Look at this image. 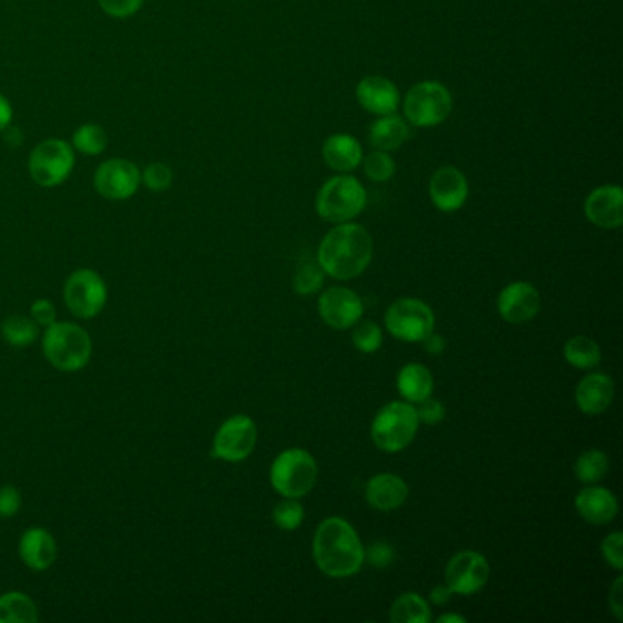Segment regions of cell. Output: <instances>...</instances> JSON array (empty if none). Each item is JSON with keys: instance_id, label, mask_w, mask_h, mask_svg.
I'll list each match as a JSON object with an SVG mask.
<instances>
[{"instance_id": "cell-10", "label": "cell", "mask_w": 623, "mask_h": 623, "mask_svg": "<svg viewBox=\"0 0 623 623\" xmlns=\"http://www.w3.org/2000/svg\"><path fill=\"white\" fill-rule=\"evenodd\" d=\"M386 328L404 342H421L435 328L432 307L419 298H399L386 311Z\"/></svg>"}, {"instance_id": "cell-21", "label": "cell", "mask_w": 623, "mask_h": 623, "mask_svg": "<svg viewBox=\"0 0 623 623\" xmlns=\"http://www.w3.org/2000/svg\"><path fill=\"white\" fill-rule=\"evenodd\" d=\"M576 404L587 415H600L609 410L614 399V382L605 373H591L581 379L574 393Z\"/></svg>"}, {"instance_id": "cell-2", "label": "cell", "mask_w": 623, "mask_h": 623, "mask_svg": "<svg viewBox=\"0 0 623 623\" xmlns=\"http://www.w3.org/2000/svg\"><path fill=\"white\" fill-rule=\"evenodd\" d=\"M313 560L329 578H349L366 561L364 545L346 519H324L313 538Z\"/></svg>"}, {"instance_id": "cell-42", "label": "cell", "mask_w": 623, "mask_h": 623, "mask_svg": "<svg viewBox=\"0 0 623 623\" xmlns=\"http://www.w3.org/2000/svg\"><path fill=\"white\" fill-rule=\"evenodd\" d=\"M30 313H32V318L39 328H50L52 324L57 322V309L53 306L52 300H48V298L35 300Z\"/></svg>"}, {"instance_id": "cell-27", "label": "cell", "mask_w": 623, "mask_h": 623, "mask_svg": "<svg viewBox=\"0 0 623 623\" xmlns=\"http://www.w3.org/2000/svg\"><path fill=\"white\" fill-rule=\"evenodd\" d=\"M390 620L393 623H428L432 620V613L419 594L408 592L391 605Z\"/></svg>"}, {"instance_id": "cell-18", "label": "cell", "mask_w": 623, "mask_h": 623, "mask_svg": "<svg viewBox=\"0 0 623 623\" xmlns=\"http://www.w3.org/2000/svg\"><path fill=\"white\" fill-rule=\"evenodd\" d=\"M360 106L375 116L393 114L401 105V94L390 79L381 75H368L357 85Z\"/></svg>"}, {"instance_id": "cell-38", "label": "cell", "mask_w": 623, "mask_h": 623, "mask_svg": "<svg viewBox=\"0 0 623 623\" xmlns=\"http://www.w3.org/2000/svg\"><path fill=\"white\" fill-rule=\"evenodd\" d=\"M415 412H417L419 423L430 424V426H432V424L441 423L444 419V415H446L443 402L433 399L432 395L426 397V399H423L421 402H417Z\"/></svg>"}, {"instance_id": "cell-20", "label": "cell", "mask_w": 623, "mask_h": 623, "mask_svg": "<svg viewBox=\"0 0 623 623\" xmlns=\"http://www.w3.org/2000/svg\"><path fill=\"white\" fill-rule=\"evenodd\" d=\"M574 507L591 525H609L618 516V499L602 486L589 485L580 490L574 499Z\"/></svg>"}, {"instance_id": "cell-34", "label": "cell", "mask_w": 623, "mask_h": 623, "mask_svg": "<svg viewBox=\"0 0 623 623\" xmlns=\"http://www.w3.org/2000/svg\"><path fill=\"white\" fill-rule=\"evenodd\" d=\"M364 172L371 181H390L395 176V161L384 150H373L364 158Z\"/></svg>"}, {"instance_id": "cell-5", "label": "cell", "mask_w": 623, "mask_h": 623, "mask_svg": "<svg viewBox=\"0 0 623 623\" xmlns=\"http://www.w3.org/2000/svg\"><path fill=\"white\" fill-rule=\"evenodd\" d=\"M269 476L271 485L280 496L298 499L307 496L317 485V461L306 450L291 448L276 457Z\"/></svg>"}, {"instance_id": "cell-17", "label": "cell", "mask_w": 623, "mask_h": 623, "mask_svg": "<svg viewBox=\"0 0 623 623\" xmlns=\"http://www.w3.org/2000/svg\"><path fill=\"white\" fill-rule=\"evenodd\" d=\"M585 216L602 229H618L623 223V192L616 185H605L589 194Z\"/></svg>"}, {"instance_id": "cell-19", "label": "cell", "mask_w": 623, "mask_h": 623, "mask_svg": "<svg viewBox=\"0 0 623 623\" xmlns=\"http://www.w3.org/2000/svg\"><path fill=\"white\" fill-rule=\"evenodd\" d=\"M57 541L46 528H28L19 541L22 563L35 572L48 571L57 560Z\"/></svg>"}, {"instance_id": "cell-30", "label": "cell", "mask_w": 623, "mask_h": 623, "mask_svg": "<svg viewBox=\"0 0 623 623\" xmlns=\"http://www.w3.org/2000/svg\"><path fill=\"white\" fill-rule=\"evenodd\" d=\"M2 337L13 348H28L39 337V326L32 317L10 315L0 326Z\"/></svg>"}, {"instance_id": "cell-11", "label": "cell", "mask_w": 623, "mask_h": 623, "mask_svg": "<svg viewBox=\"0 0 623 623\" xmlns=\"http://www.w3.org/2000/svg\"><path fill=\"white\" fill-rule=\"evenodd\" d=\"M258 428L249 415H233L218 428L212 443V455L227 463H240L253 454Z\"/></svg>"}, {"instance_id": "cell-32", "label": "cell", "mask_w": 623, "mask_h": 623, "mask_svg": "<svg viewBox=\"0 0 623 623\" xmlns=\"http://www.w3.org/2000/svg\"><path fill=\"white\" fill-rule=\"evenodd\" d=\"M351 340H353V346L362 351V353H375V351H379L382 346V331L375 322H371V320H362V322H357L355 326H353V335H351Z\"/></svg>"}, {"instance_id": "cell-7", "label": "cell", "mask_w": 623, "mask_h": 623, "mask_svg": "<svg viewBox=\"0 0 623 623\" xmlns=\"http://www.w3.org/2000/svg\"><path fill=\"white\" fill-rule=\"evenodd\" d=\"M452 112V96L446 86L424 81L412 86L404 99V116L413 127L430 128L441 125Z\"/></svg>"}, {"instance_id": "cell-40", "label": "cell", "mask_w": 623, "mask_h": 623, "mask_svg": "<svg viewBox=\"0 0 623 623\" xmlns=\"http://www.w3.org/2000/svg\"><path fill=\"white\" fill-rule=\"evenodd\" d=\"M101 10L116 19H127L143 6V0H99Z\"/></svg>"}, {"instance_id": "cell-6", "label": "cell", "mask_w": 623, "mask_h": 623, "mask_svg": "<svg viewBox=\"0 0 623 623\" xmlns=\"http://www.w3.org/2000/svg\"><path fill=\"white\" fill-rule=\"evenodd\" d=\"M366 191L353 176H335L324 183L317 196V212L328 222L346 223L366 207Z\"/></svg>"}, {"instance_id": "cell-43", "label": "cell", "mask_w": 623, "mask_h": 623, "mask_svg": "<svg viewBox=\"0 0 623 623\" xmlns=\"http://www.w3.org/2000/svg\"><path fill=\"white\" fill-rule=\"evenodd\" d=\"M622 591H623V578L618 576L614 580L613 587L609 591V607L613 611L616 620H623V603H622Z\"/></svg>"}, {"instance_id": "cell-13", "label": "cell", "mask_w": 623, "mask_h": 623, "mask_svg": "<svg viewBox=\"0 0 623 623\" xmlns=\"http://www.w3.org/2000/svg\"><path fill=\"white\" fill-rule=\"evenodd\" d=\"M94 183L96 191L106 200H128L138 192L141 172L128 159H108L96 170Z\"/></svg>"}, {"instance_id": "cell-33", "label": "cell", "mask_w": 623, "mask_h": 623, "mask_svg": "<svg viewBox=\"0 0 623 623\" xmlns=\"http://www.w3.org/2000/svg\"><path fill=\"white\" fill-rule=\"evenodd\" d=\"M324 275L326 273L322 271V267L318 264L307 262L302 267H298L295 278H293V287H295L296 293L302 296L317 293L324 286Z\"/></svg>"}, {"instance_id": "cell-37", "label": "cell", "mask_w": 623, "mask_h": 623, "mask_svg": "<svg viewBox=\"0 0 623 623\" xmlns=\"http://www.w3.org/2000/svg\"><path fill=\"white\" fill-rule=\"evenodd\" d=\"M622 543L623 536L620 530L609 534L607 538L603 539L602 543L603 560L607 561V565H611L616 571H622L623 569Z\"/></svg>"}, {"instance_id": "cell-4", "label": "cell", "mask_w": 623, "mask_h": 623, "mask_svg": "<svg viewBox=\"0 0 623 623\" xmlns=\"http://www.w3.org/2000/svg\"><path fill=\"white\" fill-rule=\"evenodd\" d=\"M419 419L415 406L406 401H395L382 406L371 423V439L386 454H397L408 448L415 439Z\"/></svg>"}, {"instance_id": "cell-1", "label": "cell", "mask_w": 623, "mask_h": 623, "mask_svg": "<svg viewBox=\"0 0 623 623\" xmlns=\"http://www.w3.org/2000/svg\"><path fill=\"white\" fill-rule=\"evenodd\" d=\"M373 258V240L359 223H338L318 247V265L337 280L362 275Z\"/></svg>"}, {"instance_id": "cell-24", "label": "cell", "mask_w": 623, "mask_h": 623, "mask_svg": "<svg viewBox=\"0 0 623 623\" xmlns=\"http://www.w3.org/2000/svg\"><path fill=\"white\" fill-rule=\"evenodd\" d=\"M410 136H412V130L408 127V123L395 112L379 117L370 127L371 145L384 152L401 148Z\"/></svg>"}, {"instance_id": "cell-45", "label": "cell", "mask_w": 623, "mask_h": 623, "mask_svg": "<svg viewBox=\"0 0 623 623\" xmlns=\"http://www.w3.org/2000/svg\"><path fill=\"white\" fill-rule=\"evenodd\" d=\"M452 594H454V592L450 591L448 585H437V587H433L432 592H430V600H432L435 605H444V603L450 602Z\"/></svg>"}, {"instance_id": "cell-29", "label": "cell", "mask_w": 623, "mask_h": 623, "mask_svg": "<svg viewBox=\"0 0 623 623\" xmlns=\"http://www.w3.org/2000/svg\"><path fill=\"white\" fill-rule=\"evenodd\" d=\"M609 455L602 450H587L574 463V476L583 485H596L609 474Z\"/></svg>"}, {"instance_id": "cell-8", "label": "cell", "mask_w": 623, "mask_h": 623, "mask_svg": "<svg viewBox=\"0 0 623 623\" xmlns=\"http://www.w3.org/2000/svg\"><path fill=\"white\" fill-rule=\"evenodd\" d=\"M75 165L74 147L63 139H46L33 148L30 176L41 187H57L72 174Z\"/></svg>"}, {"instance_id": "cell-47", "label": "cell", "mask_w": 623, "mask_h": 623, "mask_svg": "<svg viewBox=\"0 0 623 623\" xmlns=\"http://www.w3.org/2000/svg\"><path fill=\"white\" fill-rule=\"evenodd\" d=\"M439 623H465V616H459V614H443L439 620Z\"/></svg>"}, {"instance_id": "cell-28", "label": "cell", "mask_w": 623, "mask_h": 623, "mask_svg": "<svg viewBox=\"0 0 623 623\" xmlns=\"http://www.w3.org/2000/svg\"><path fill=\"white\" fill-rule=\"evenodd\" d=\"M565 360L578 370L596 368L602 360L600 346L589 337H572L563 348Z\"/></svg>"}, {"instance_id": "cell-46", "label": "cell", "mask_w": 623, "mask_h": 623, "mask_svg": "<svg viewBox=\"0 0 623 623\" xmlns=\"http://www.w3.org/2000/svg\"><path fill=\"white\" fill-rule=\"evenodd\" d=\"M11 119H13V108H11L10 101L0 94V132L10 127Z\"/></svg>"}, {"instance_id": "cell-3", "label": "cell", "mask_w": 623, "mask_h": 623, "mask_svg": "<svg viewBox=\"0 0 623 623\" xmlns=\"http://www.w3.org/2000/svg\"><path fill=\"white\" fill-rule=\"evenodd\" d=\"M92 351V337L74 322H55L44 331V357L59 371L83 370L92 359Z\"/></svg>"}, {"instance_id": "cell-41", "label": "cell", "mask_w": 623, "mask_h": 623, "mask_svg": "<svg viewBox=\"0 0 623 623\" xmlns=\"http://www.w3.org/2000/svg\"><path fill=\"white\" fill-rule=\"evenodd\" d=\"M22 507V496L17 486H0V516L11 518Z\"/></svg>"}, {"instance_id": "cell-35", "label": "cell", "mask_w": 623, "mask_h": 623, "mask_svg": "<svg viewBox=\"0 0 623 623\" xmlns=\"http://www.w3.org/2000/svg\"><path fill=\"white\" fill-rule=\"evenodd\" d=\"M273 519H275L276 527L282 530H296L304 521V508L296 499L286 497L273 510Z\"/></svg>"}, {"instance_id": "cell-44", "label": "cell", "mask_w": 623, "mask_h": 623, "mask_svg": "<svg viewBox=\"0 0 623 623\" xmlns=\"http://www.w3.org/2000/svg\"><path fill=\"white\" fill-rule=\"evenodd\" d=\"M424 344V349L428 351V353H432V355H439V353H443L444 351V338L441 335H437L435 331L432 333H428L426 337L421 340Z\"/></svg>"}, {"instance_id": "cell-25", "label": "cell", "mask_w": 623, "mask_h": 623, "mask_svg": "<svg viewBox=\"0 0 623 623\" xmlns=\"http://www.w3.org/2000/svg\"><path fill=\"white\" fill-rule=\"evenodd\" d=\"M397 390L408 402L423 401L433 391V377L430 370L423 364H406L397 377Z\"/></svg>"}, {"instance_id": "cell-15", "label": "cell", "mask_w": 623, "mask_h": 623, "mask_svg": "<svg viewBox=\"0 0 623 623\" xmlns=\"http://www.w3.org/2000/svg\"><path fill=\"white\" fill-rule=\"evenodd\" d=\"M541 307L538 289L528 282H512L497 296V311L510 324H525Z\"/></svg>"}, {"instance_id": "cell-9", "label": "cell", "mask_w": 623, "mask_h": 623, "mask_svg": "<svg viewBox=\"0 0 623 623\" xmlns=\"http://www.w3.org/2000/svg\"><path fill=\"white\" fill-rule=\"evenodd\" d=\"M108 287L94 269H77L66 278L64 302L77 318L90 320L97 317L106 306Z\"/></svg>"}, {"instance_id": "cell-12", "label": "cell", "mask_w": 623, "mask_h": 623, "mask_svg": "<svg viewBox=\"0 0 623 623\" xmlns=\"http://www.w3.org/2000/svg\"><path fill=\"white\" fill-rule=\"evenodd\" d=\"M490 578V565L483 554L465 550L455 554L448 563L444 580L450 591L461 596H472L481 591Z\"/></svg>"}, {"instance_id": "cell-36", "label": "cell", "mask_w": 623, "mask_h": 623, "mask_svg": "<svg viewBox=\"0 0 623 623\" xmlns=\"http://www.w3.org/2000/svg\"><path fill=\"white\" fill-rule=\"evenodd\" d=\"M172 180H174V174L169 165L165 163H152L141 174V181L145 183V187L154 192L167 191L172 185Z\"/></svg>"}, {"instance_id": "cell-26", "label": "cell", "mask_w": 623, "mask_h": 623, "mask_svg": "<svg viewBox=\"0 0 623 623\" xmlns=\"http://www.w3.org/2000/svg\"><path fill=\"white\" fill-rule=\"evenodd\" d=\"M39 622V609L24 592L11 591L0 596V623Z\"/></svg>"}, {"instance_id": "cell-22", "label": "cell", "mask_w": 623, "mask_h": 623, "mask_svg": "<svg viewBox=\"0 0 623 623\" xmlns=\"http://www.w3.org/2000/svg\"><path fill=\"white\" fill-rule=\"evenodd\" d=\"M408 485L395 474H379L371 477L366 485V501L370 507L381 512H391L404 505L408 499Z\"/></svg>"}, {"instance_id": "cell-39", "label": "cell", "mask_w": 623, "mask_h": 623, "mask_svg": "<svg viewBox=\"0 0 623 623\" xmlns=\"http://www.w3.org/2000/svg\"><path fill=\"white\" fill-rule=\"evenodd\" d=\"M364 560L370 561L377 569H386L395 561V550L384 541H375L368 549H364Z\"/></svg>"}, {"instance_id": "cell-14", "label": "cell", "mask_w": 623, "mask_h": 623, "mask_svg": "<svg viewBox=\"0 0 623 623\" xmlns=\"http://www.w3.org/2000/svg\"><path fill=\"white\" fill-rule=\"evenodd\" d=\"M318 313L329 328H353L364 315V304L360 296L348 287L333 286L326 289L318 300Z\"/></svg>"}, {"instance_id": "cell-23", "label": "cell", "mask_w": 623, "mask_h": 623, "mask_svg": "<svg viewBox=\"0 0 623 623\" xmlns=\"http://www.w3.org/2000/svg\"><path fill=\"white\" fill-rule=\"evenodd\" d=\"M329 169L349 172L362 163V147L359 141L348 134H337L326 139L322 148Z\"/></svg>"}, {"instance_id": "cell-31", "label": "cell", "mask_w": 623, "mask_h": 623, "mask_svg": "<svg viewBox=\"0 0 623 623\" xmlns=\"http://www.w3.org/2000/svg\"><path fill=\"white\" fill-rule=\"evenodd\" d=\"M106 139L105 128L99 127V125H83V127L77 128L74 132V138H72V147L77 152L85 154V156H99L105 152Z\"/></svg>"}, {"instance_id": "cell-16", "label": "cell", "mask_w": 623, "mask_h": 623, "mask_svg": "<svg viewBox=\"0 0 623 623\" xmlns=\"http://www.w3.org/2000/svg\"><path fill=\"white\" fill-rule=\"evenodd\" d=\"M430 198L439 211H459L468 198L465 174L455 167L437 170L430 180Z\"/></svg>"}]
</instances>
